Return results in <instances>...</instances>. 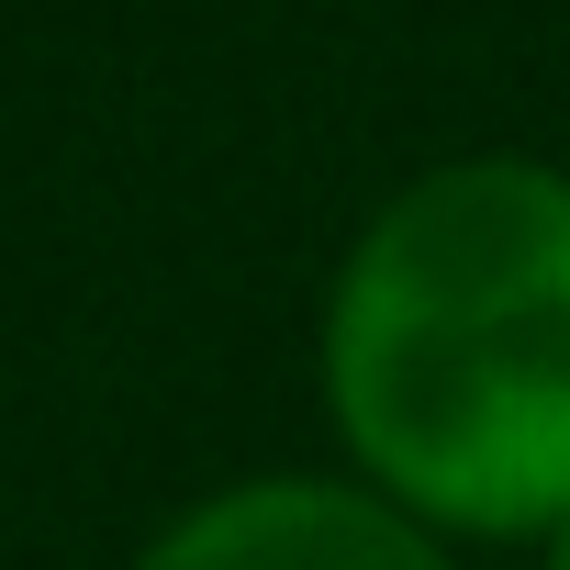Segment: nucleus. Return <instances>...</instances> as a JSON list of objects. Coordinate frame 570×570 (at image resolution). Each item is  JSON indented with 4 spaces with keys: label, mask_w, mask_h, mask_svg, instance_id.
<instances>
[{
    "label": "nucleus",
    "mask_w": 570,
    "mask_h": 570,
    "mask_svg": "<svg viewBox=\"0 0 570 570\" xmlns=\"http://www.w3.org/2000/svg\"><path fill=\"white\" fill-rule=\"evenodd\" d=\"M314 403L336 470L448 548H537L570 514V168L470 146L392 179L325 268Z\"/></svg>",
    "instance_id": "nucleus-1"
},
{
    "label": "nucleus",
    "mask_w": 570,
    "mask_h": 570,
    "mask_svg": "<svg viewBox=\"0 0 570 570\" xmlns=\"http://www.w3.org/2000/svg\"><path fill=\"white\" fill-rule=\"evenodd\" d=\"M525 559H537V570H570V514H559V525H548V537H537Z\"/></svg>",
    "instance_id": "nucleus-3"
},
{
    "label": "nucleus",
    "mask_w": 570,
    "mask_h": 570,
    "mask_svg": "<svg viewBox=\"0 0 570 570\" xmlns=\"http://www.w3.org/2000/svg\"><path fill=\"white\" fill-rule=\"evenodd\" d=\"M124 570H470V548L414 525L358 470L303 459V470H235V481L168 503L124 548Z\"/></svg>",
    "instance_id": "nucleus-2"
}]
</instances>
